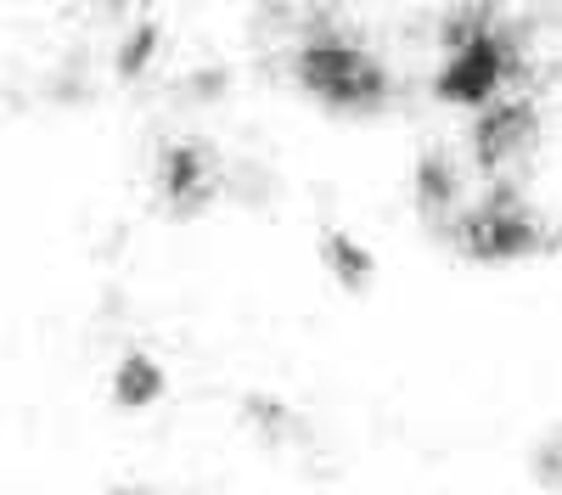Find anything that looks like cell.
Masks as SVG:
<instances>
[{
    "mask_svg": "<svg viewBox=\"0 0 562 495\" xmlns=\"http://www.w3.org/2000/svg\"><path fill=\"white\" fill-rule=\"evenodd\" d=\"M529 473H535V484H540V490L562 495V428H551V434L529 450Z\"/></svg>",
    "mask_w": 562,
    "mask_h": 495,
    "instance_id": "obj_11",
    "label": "cell"
},
{
    "mask_svg": "<svg viewBox=\"0 0 562 495\" xmlns=\"http://www.w3.org/2000/svg\"><path fill=\"white\" fill-rule=\"evenodd\" d=\"M450 243L479 265H512V259L540 254L546 237H540V220L524 209V198L512 187H495L473 214L450 220Z\"/></svg>",
    "mask_w": 562,
    "mask_h": 495,
    "instance_id": "obj_2",
    "label": "cell"
},
{
    "mask_svg": "<svg viewBox=\"0 0 562 495\" xmlns=\"http://www.w3.org/2000/svg\"><path fill=\"white\" fill-rule=\"evenodd\" d=\"M108 495H153V490H130V484H124V490H108Z\"/></svg>",
    "mask_w": 562,
    "mask_h": 495,
    "instance_id": "obj_12",
    "label": "cell"
},
{
    "mask_svg": "<svg viewBox=\"0 0 562 495\" xmlns=\"http://www.w3.org/2000/svg\"><path fill=\"white\" fill-rule=\"evenodd\" d=\"M321 265H326V277H333L344 293H366L371 277H378V259H371V248H360L349 232H321Z\"/></svg>",
    "mask_w": 562,
    "mask_h": 495,
    "instance_id": "obj_6",
    "label": "cell"
},
{
    "mask_svg": "<svg viewBox=\"0 0 562 495\" xmlns=\"http://www.w3.org/2000/svg\"><path fill=\"white\" fill-rule=\"evenodd\" d=\"M535 124H540V113H535L529 97L490 102V108L473 119V164L495 175L506 158H518V153L535 142Z\"/></svg>",
    "mask_w": 562,
    "mask_h": 495,
    "instance_id": "obj_4",
    "label": "cell"
},
{
    "mask_svg": "<svg viewBox=\"0 0 562 495\" xmlns=\"http://www.w3.org/2000/svg\"><path fill=\"white\" fill-rule=\"evenodd\" d=\"M158 40H164V29H158L153 18H147V23H135L130 40L119 45V63H113L119 79H140V74H147V63L158 57Z\"/></svg>",
    "mask_w": 562,
    "mask_h": 495,
    "instance_id": "obj_9",
    "label": "cell"
},
{
    "mask_svg": "<svg viewBox=\"0 0 562 495\" xmlns=\"http://www.w3.org/2000/svg\"><path fill=\"white\" fill-rule=\"evenodd\" d=\"M164 389H169V378L153 355H124L113 367V405L119 412H147V405L164 400Z\"/></svg>",
    "mask_w": 562,
    "mask_h": 495,
    "instance_id": "obj_7",
    "label": "cell"
},
{
    "mask_svg": "<svg viewBox=\"0 0 562 495\" xmlns=\"http://www.w3.org/2000/svg\"><path fill=\"white\" fill-rule=\"evenodd\" d=\"M158 192L175 214H192L209 203V164L192 142H175L164 158H158Z\"/></svg>",
    "mask_w": 562,
    "mask_h": 495,
    "instance_id": "obj_5",
    "label": "cell"
},
{
    "mask_svg": "<svg viewBox=\"0 0 562 495\" xmlns=\"http://www.w3.org/2000/svg\"><path fill=\"white\" fill-rule=\"evenodd\" d=\"M512 68H518V52L506 45V34H479L473 45H461V52H450L445 57V68L434 74V97L445 102V108H490V102H501L495 90L512 79Z\"/></svg>",
    "mask_w": 562,
    "mask_h": 495,
    "instance_id": "obj_3",
    "label": "cell"
},
{
    "mask_svg": "<svg viewBox=\"0 0 562 495\" xmlns=\"http://www.w3.org/2000/svg\"><path fill=\"white\" fill-rule=\"evenodd\" d=\"M243 417H248L265 439H288V434L299 428V417H293L281 400H270V394H248V400H243Z\"/></svg>",
    "mask_w": 562,
    "mask_h": 495,
    "instance_id": "obj_10",
    "label": "cell"
},
{
    "mask_svg": "<svg viewBox=\"0 0 562 495\" xmlns=\"http://www.w3.org/2000/svg\"><path fill=\"white\" fill-rule=\"evenodd\" d=\"M411 187H416V209L428 214V220H445L461 198V180H456V164L445 153H428V158H416V175H411Z\"/></svg>",
    "mask_w": 562,
    "mask_h": 495,
    "instance_id": "obj_8",
    "label": "cell"
},
{
    "mask_svg": "<svg viewBox=\"0 0 562 495\" xmlns=\"http://www.w3.org/2000/svg\"><path fill=\"white\" fill-rule=\"evenodd\" d=\"M299 85L338 113H371L389 102V68L371 63L338 29H315L299 45Z\"/></svg>",
    "mask_w": 562,
    "mask_h": 495,
    "instance_id": "obj_1",
    "label": "cell"
}]
</instances>
